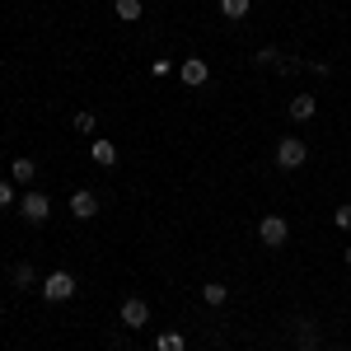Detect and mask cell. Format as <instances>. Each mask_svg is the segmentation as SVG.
Returning a JSON list of instances; mask_svg holds the SVG:
<instances>
[{
	"label": "cell",
	"mask_w": 351,
	"mask_h": 351,
	"mask_svg": "<svg viewBox=\"0 0 351 351\" xmlns=\"http://www.w3.org/2000/svg\"><path fill=\"white\" fill-rule=\"evenodd\" d=\"M38 295L47 300V304H66V300L75 295V276H71V271H52V276L43 281V291H38Z\"/></svg>",
	"instance_id": "6da1fadb"
},
{
	"label": "cell",
	"mask_w": 351,
	"mask_h": 351,
	"mask_svg": "<svg viewBox=\"0 0 351 351\" xmlns=\"http://www.w3.org/2000/svg\"><path fill=\"white\" fill-rule=\"evenodd\" d=\"M304 160H309V145H304L300 136H281V141H276V164H281V169H300Z\"/></svg>",
	"instance_id": "7a4b0ae2"
},
{
	"label": "cell",
	"mask_w": 351,
	"mask_h": 351,
	"mask_svg": "<svg viewBox=\"0 0 351 351\" xmlns=\"http://www.w3.org/2000/svg\"><path fill=\"white\" fill-rule=\"evenodd\" d=\"M258 239L267 243V248H281V243L291 239V225H286V216H263V220H258Z\"/></svg>",
	"instance_id": "3957f363"
},
{
	"label": "cell",
	"mask_w": 351,
	"mask_h": 351,
	"mask_svg": "<svg viewBox=\"0 0 351 351\" xmlns=\"http://www.w3.org/2000/svg\"><path fill=\"white\" fill-rule=\"evenodd\" d=\"M19 216H24L28 225H43V220L52 216V197H47V192H28L24 202H19Z\"/></svg>",
	"instance_id": "277c9868"
},
{
	"label": "cell",
	"mask_w": 351,
	"mask_h": 351,
	"mask_svg": "<svg viewBox=\"0 0 351 351\" xmlns=\"http://www.w3.org/2000/svg\"><path fill=\"white\" fill-rule=\"evenodd\" d=\"M178 75H183L188 89H202V84L211 80V66H206L202 56H188V61H178Z\"/></svg>",
	"instance_id": "5b68a950"
},
{
	"label": "cell",
	"mask_w": 351,
	"mask_h": 351,
	"mask_svg": "<svg viewBox=\"0 0 351 351\" xmlns=\"http://www.w3.org/2000/svg\"><path fill=\"white\" fill-rule=\"evenodd\" d=\"M122 324L127 328H145L150 324V304H145V300H122Z\"/></svg>",
	"instance_id": "8992f818"
},
{
	"label": "cell",
	"mask_w": 351,
	"mask_h": 351,
	"mask_svg": "<svg viewBox=\"0 0 351 351\" xmlns=\"http://www.w3.org/2000/svg\"><path fill=\"white\" fill-rule=\"evenodd\" d=\"M71 216H75V220L99 216V202H94V192H71Z\"/></svg>",
	"instance_id": "52a82bcc"
},
{
	"label": "cell",
	"mask_w": 351,
	"mask_h": 351,
	"mask_svg": "<svg viewBox=\"0 0 351 351\" xmlns=\"http://www.w3.org/2000/svg\"><path fill=\"white\" fill-rule=\"evenodd\" d=\"M89 160L112 169V164H117V145H112V141H89Z\"/></svg>",
	"instance_id": "ba28073f"
},
{
	"label": "cell",
	"mask_w": 351,
	"mask_h": 351,
	"mask_svg": "<svg viewBox=\"0 0 351 351\" xmlns=\"http://www.w3.org/2000/svg\"><path fill=\"white\" fill-rule=\"evenodd\" d=\"M10 178H14V183H33V178H38V164L28 160V155H19V160L10 164Z\"/></svg>",
	"instance_id": "9c48e42d"
},
{
	"label": "cell",
	"mask_w": 351,
	"mask_h": 351,
	"mask_svg": "<svg viewBox=\"0 0 351 351\" xmlns=\"http://www.w3.org/2000/svg\"><path fill=\"white\" fill-rule=\"evenodd\" d=\"M314 108H319V104H314V94H295V99H291V117H295V122H309Z\"/></svg>",
	"instance_id": "30bf717a"
},
{
	"label": "cell",
	"mask_w": 351,
	"mask_h": 351,
	"mask_svg": "<svg viewBox=\"0 0 351 351\" xmlns=\"http://www.w3.org/2000/svg\"><path fill=\"white\" fill-rule=\"evenodd\" d=\"M112 10H117V19H122V24H136V19L145 14V5H141V0H112Z\"/></svg>",
	"instance_id": "8fae6325"
},
{
	"label": "cell",
	"mask_w": 351,
	"mask_h": 351,
	"mask_svg": "<svg viewBox=\"0 0 351 351\" xmlns=\"http://www.w3.org/2000/svg\"><path fill=\"white\" fill-rule=\"evenodd\" d=\"M155 351H188V337L183 332H160L155 337Z\"/></svg>",
	"instance_id": "7c38bea8"
},
{
	"label": "cell",
	"mask_w": 351,
	"mask_h": 351,
	"mask_svg": "<svg viewBox=\"0 0 351 351\" xmlns=\"http://www.w3.org/2000/svg\"><path fill=\"white\" fill-rule=\"evenodd\" d=\"M314 347H319V332H314L309 324H300V332H295V347H291V351H314Z\"/></svg>",
	"instance_id": "4fadbf2b"
},
{
	"label": "cell",
	"mask_w": 351,
	"mask_h": 351,
	"mask_svg": "<svg viewBox=\"0 0 351 351\" xmlns=\"http://www.w3.org/2000/svg\"><path fill=\"white\" fill-rule=\"evenodd\" d=\"M248 10H253V0H220V14L225 19H243Z\"/></svg>",
	"instance_id": "5bb4252c"
},
{
	"label": "cell",
	"mask_w": 351,
	"mask_h": 351,
	"mask_svg": "<svg viewBox=\"0 0 351 351\" xmlns=\"http://www.w3.org/2000/svg\"><path fill=\"white\" fill-rule=\"evenodd\" d=\"M202 300H206V304H225V300H230V291H225L220 281H206V286H202Z\"/></svg>",
	"instance_id": "9a60e30c"
},
{
	"label": "cell",
	"mask_w": 351,
	"mask_h": 351,
	"mask_svg": "<svg viewBox=\"0 0 351 351\" xmlns=\"http://www.w3.org/2000/svg\"><path fill=\"white\" fill-rule=\"evenodd\" d=\"M14 286H24V291H28V286H38V271L28 267V263H19V267H14Z\"/></svg>",
	"instance_id": "2e32d148"
},
{
	"label": "cell",
	"mask_w": 351,
	"mask_h": 351,
	"mask_svg": "<svg viewBox=\"0 0 351 351\" xmlns=\"http://www.w3.org/2000/svg\"><path fill=\"white\" fill-rule=\"evenodd\" d=\"M94 127H99V117H94V112H75V132L94 136Z\"/></svg>",
	"instance_id": "e0dca14e"
},
{
	"label": "cell",
	"mask_w": 351,
	"mask_h": 351,
	"mask_svg": "<svg viewBox=\"0 0 351 351\" xmlns=\"http://www.w3.org/2000/svg\"><path fill=\"white\" fill-rule=\"evenodd\" d=\"M169 71H173V61H169V56H155V61H150V75H155V80H164Z\"/></svg>",
	"instance_id": "ac0fdd59"
},
{
	"label": "cell",
	"mask_w": 351,
	"mask_h": 351,
	"mask_svg": "<svg viewBox=\"0 0 351 351\" xmlns=\"http://www.w3.org/2000/svg\"><path fill=\"white\" fill-rule=\"evenodd\" d=\"M332 225H337V230H351V202H347V206H337V211H332Z\"/></svg>",
	"instance_id": "d6986e66"
},
{
	"label": "cell",
	"mask_w": 351,
	"mask_h": 351,
	"mask_svg": "<svg viewBox=\"0 0 351 351\" xmlns=\"http://www.w3.org/2000/svg\"><path fill=\"white\" fill-rule=\"evenodd\" d=\"M258 61H263V66H281V52H276V47H263Z\"/></svg>",
	"instance_id": "ffe728a7"
},
{
	"label": "cell",
	"mask_w": 351,
	"mask_h": 351,
	"mask_svg": "<svg viewBox=\"0 0 351 351\" xmlns=\"http://www.w3.org/2000/svg\"><path fill=\"white\" fill-rule=\"evenodd\" d=\"M0 206H14V183L0 178Z\"/></svg>",
	"instance_id": "44dd1931"
},
{
	"label": "cell",
	"mask_w": 351,
	"mask_h": 351,
	"mask_svg": "<svg viewBox=\"0 0 351 351\" xmlns=\"http://www.w3.org/2000/svg\"><path fill=\"white\" fill-rule=\"evenodd\" d=\"M342 258H347V267H351V248H347V253H342Z\"/></svg>",
	"instance_id": "7402d4cb"
}]
</instances>
